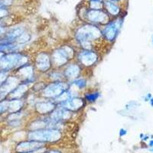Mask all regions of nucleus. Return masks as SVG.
<instances>
[{"label": "nucleus", "instance_id": "f257e3e1", "mask_svg": "<svg viewBox=\"0 0 153 153\" xmlns=\"http://www.w3.org/2000/svg\"><path fill=\"white\" fill-rule=\"evenodd\" d=\"M102 36L100 30L93 25H85L77 30L76 33V41L81 45V46L89 50L91 48V43Z\"/></svg>", "mask_w": 153, "mask_h": 153}, {"label": "nucleus", "instance_id": "f03ea898", "mask_svg": "<svg viewBox=\"0 0 153 153\" xmlns=\"http://www.w3.org/2000/svg\"><path fill=\"white\" fill-rule=\"evenodd\" d=\"M28 62V57L19 52L5 54L0 60V71L9 72L14 68L25 66Z\"/></svg>", "mask_w": 153, "mask_h": 153}, {"label": "nucleus", "instance_id": "7ed1b4c3", "mask_svg": "<svg viewBox=\"0 0 153 153\" xmlns=\"http://www.w3.org/2000/svg\"><path fill=\"white\" fill-rule=\"evenodd\" d=\"M61 137V133L56 129H42L28 133V139L38 142H55Z\"/></svg>", "mask_w": 153, "mask_h": 153}, {"label": "nucleus", "instance_id": "20e7f679", "mask_svg": "<svg viewBox=\"0 0 153 153\" xmlns=\"http://www.w3.org/2000/svg\"><path fill=\"white\" fill-rule=\"evenodd\" d=\"M74 51L69 46H63L57 48L52 54V63L55 66L61 67L65 65L68 60L72 59Z\"/></svg>", "mask_w": 153, "mask_h": 153}, {"label": "nucleus", "instance_id": "39448f33", "mask_svg": "<svg viewBox=\"0 0 153 153\" xmlns=\"http://www.w3.org/2000/svg\"><path fill=\"white\" fill-rule=\"evenodd\" d=\"M68 85L65 82H54L46 86L42 91V95L47 98H57L68 91Z\"/></svg>", "mask_w": 153, "mask_h": 153}, {"label": "nucleus", "instance_id": "423d86ee", "mask_svg": "<svg viewBox=\"0 0 153 153\" xmlns=\"http://www.w3.org/2000/svg\"><path fill=\"white\" fill-rule=\"evenodd\" d=\"M19 85V78L16 76H9L6 80L0 87V100H5L9 93L12 92Z\"/></svg>", "mask_w": 153, "mask_h": 153}, {"label": "nucleus", "instance_id": "0eeeda50", "mask_svg": "<svg viewBox=\"0 0 153 153\" xmlns=\"http://www.w3.org/2000/svg\"><path fill=\"white\" fill-rule=\"evenodd\" d=\"M120 26H121L120 21H113L110 23H108L103 31V35L106 38V40L110 42L114 40L118 35Z\"/></svg>", "mask_w": 153, "mask_h": 153}, {"label": "nucleus", "instance_id": "6e6552de", "mask_svg": "<svg viewBox=\"0 0 153 153\" xmlns=\"http://www.w3.org/2000/svg\"><path fill=\"white\" fill-rule=\"evenodd\" d=\"M42 146H43V143L41 142L34 141V140H31L30 142H22L18 145L16 147V151L22 153L31 152L41 149H42Z\"/></svg>", "mask_w": 153, "mask_h": 153}, {"label": "nucleus", "instance_id": "1a4fd4ad", "mask_svg": "<svg viewBox=\"0 0 153 153\" xmlns=\"http://www.w3.org/2000/svg\"><path fill=\"white\" fill-rule=\"evenodd\" d=\"M87 19L92 22L106 24L109 22V17L106 13L99 9H91L87 14Z\"/></svg>", "mask_w": 153, "mask_h": 153}, {"label": "nucleus", "instance_id": "9d476101", "mask_svg": "<svg viewBox=\"0 0 153 153\" xmlns=\"http://www.w3.org/2000/svg\"><path fill=\"white\" fill-rule=\"evenodd\" d=\"M61 107L65 108L70 111H76L84 106V100L81 98L73 97L61 102Z\"/></svg>", "mask_w": 153, "mask_h": 153}, {"label": "nucleus", "instance_id": "9b49d317", "mask_svg": "<svg viewBox=\"0 0 153 153\" xmlns=\"http://www.w3.org/2000/svg\"><path fill=\"white\" fill-rule=\"evenodd\" d=\"M79 60L82 65L86 67L92 66L97 61V55L94 51L90 50H84L79 54Z\"/></svg>", "mask_w": 153, "mask_h": 153}, {"label": "nucleus", "instance_id": "f8f14e48", "mask_svg": "<svg viewBox=\"0 0 153 153\" xmlns=\"http://www.w3.org/2000/svg\"><path fill=\"white\" fill-rule=\"evenodd\" d=\"M71 111L64 107H60L53 110L51 113V119L56 123H61L64 120L71 118Z\"/></svg>", "mask_w": 153, "mask_h": 153}, {"label": "nucleus", "instance_id": "ddd939ff", "mask_svg": "<svg viewBox=\"0 0 153 153\" xmlns=\"http://www.w3.org/2000/svg\"><path fill=\"white\" fill-rule=\"evenodd\" d=\"M35 66L39 71L45 72L51 68V59L46 53L38 54L35 58Z\"/></svg>", "mask_w": 153, "mask_h": 153}, {"label": "nucleus", "instance_id": "4468645a", "mask_svg": "<svg viewBox=\"0 0 153 153\" xmlns=\"http://www.w3.org/2000/svg\"><path fill=\"white\" fill-rule=\"evenodd\" d=\"M55 105L53 102L51 101H42V102H38L35 105V110L38 113L41 115L48 114L49 113H51L54 110Z\"/></svg>", "mask_w": 153, "mask_h": 153}, {"label": "nucleus", "instance_id": "2eb2a0df", "mask_svg": "<svg viewBox=\"0 0 153 153\" xmlns=\"http://www.w3.org/2000/svg\"><path fill=\"white\" fill-rule=\"evenodd\" d=\"M27 91H28V86H27L26 84H19V85H18L12 92L9 93L8 97H9L10 100L20 99V98L26 93Z\"/></svg>", "mask_w": 153, "mask_h": 153}, {"label": "nucleus", "instance_id": "dca6fc26", "mask_svg": "<svg viewBox=\"0 0 153 153\" xmlns=\"http://www.w3.org/2000/svg\"><path fill=\"white\" fill-rule=\"evenodd\" d=\"M80 73V68L78 65L71 64L65 70V76L69 79H76Z\"/></svg>", "mask_w": 153, "mask_h": 153}, {"label": "nucleus", "instance_id": "f3484780", "mask_svg": "<svg viewBox=\"0 0 153 153\" xmlns=\"http://www.w3.org/2000/svg\"><path fill=\"white\" fill-rule=\"evenodd\" d=\"M17 74L19 76H17L18 78L19 77H22L23 80H28L33 76L34 74V71L32 67L28 65V66H22L21 68H19V69L18 70Z\"/></svg>", "mask_w": 153, "mask_h": 153}, {"label": "nucleus", "instance_id": "a211bd4d", "mask_svg": "<svg viewBox=\"0 0 153 153\" xmlns=\"http://www.w3.org/2000/svg\"><path fill=\"white\" fill-rule=\"evenodd\" d=\"M23 106V101L20 99L9 100V107H8V113H12L19 112L21 110Z\"/></svg>", "mask_w": 153, "mask_h": 153}, {"label": "nucleus", "instance_id": "6ab92c4d", "mask_svg": "<svg viewBox=\"0 0 153 153\" xmlns=\"http://www.w3.org/2000/svg\"><path fill=\"white\" fill-rule=\"evenodd\" d=\"M104 4L105 6H106V9H107L109 13L111 14L112 16H117V15L119 14L120 9H119V7L117 5H115L112 2H108V1H106Z\"/></svg>", "mask_w": 153, "mask_h": 153}, {"label": "nucleus", "instance_id": "aec40b11", "mask_svg": "<svg viewBox=\"0 0 153 153\" xmlns=\"http://www.w3.org/2000/svg\"><path fill=\"white\" fill-rule=\"evenodd\" d=\"M30 38H31V36H30L29 34L25 32V31H24V32L16 39V43L19 45H24V44H25L26 42H28V41H29Z\"/></svg>", "mask_w": 153, "mask_h": 153}, {"label": "nucleus", "instance_id": "412c9836", "mask_svg": "<svg viewBox=\"0 0 153 153\" xmlns=\"http://www.w3.org/2000/svg\"><path fill=\"white\" fill-rule=\"evenodd\" d=\"M100 97V93L99 92H93L90 93V94H87L85 95V99L86 100L91 103H94Z\"/></svg>", "mask_w": 153, "mask_h": 153}, {"label": "nucleus", "instance_id": "4be33fe9", "mask_svg": "<svg viewBox=\"0 0 153 153\" xmlns=\"http://www.w3.org/2000/svg\"><path fill=\"white\" fill-rule=\"evenodd\" d=\"M8 107H9V100H0V115L8 112Z\"/></svg>", "mask_w": 153, "mask_h": 153}, {"label": "nucleus", "instance_id": "5701e85b", "mask_svg": "<svg viewBox=\"0 0 153 153\" xmlns=\"http://www.w3.org/2000/svg\"><path fill=\"white\" fill-rule=\"evenodd\" d=\"M73 85H74L76 88L83 89L86 87L87 85V81L86 80L83 78H80V79H76L73 81Z\"/></svg>", "mask_w": 153, "mask_h": 153}, {"label": "nucleus", "instance_id": "b1692460", "mask_svg": "<svg viewBox=\"0 0 153 153\" xmlns=\"http://www.w3.org/2000/svg\"><path fill=\"white\" fill-rule=\"evenodd\" d=\"M8 77H9V72L0 71V87L3 84Z\"/></svg>", "mask_w": 153, "mask_h": 153}, {"label": "nucleus", "instance_id": "393cba45", "mask_svg": "<svg viewBox=\"0 0 153 153\" xmlns=\"http://www.w3.org/2000/svg\"><path fill=\"white\" fill-rule=\"evenodd\" d=\"M91 7L93 9H100L102 8V3L100 1H92L91 3Z\"/></svg>", "mask_w": 153, "mask_h": 153}, {"label": "nucleus", "instance_id": "a878e982", "mask_svg": "<svg viewBox=\"0 0 153 153\" xmlns=\"http://www.w3.org/2000/svg\"><path fill=\"white\" fill-rule=\"evenodd\" d=\"M5 32H6V30H5V27L0 25V38L2 36H3L5 34Z\"/></svg>", "mask_w": 153, "mask_h": 153}, {"label": "nucleus", "instance_id": "bb28decb", "mask_svg": "<svg viewBox=\"0 0 153 153\" xmlns=\"http://www.w3.org/2000/svg\"><path fill=\"white\" fill-rule=\"evenodd\" d=\"M125 134H126V131L125 129H120V136H124Z\"/></svg>", "mask_w": 153, "mask_h": 153}, {"label": "nucleus", "instance_id": "cd10ccee", "mask_svg": "<svg viewBox=\"0 0 153 153\" xmlns=\"http://www.w3.org/2000/svg\"><path fill=\"white\" fill-rule=\"evenodd\" d=\"M4 54H5V53L2 52V51H0V60H1V58H2V56H3Z\"/></svg>", "mask_w": 153, "mask_h": 153}, {"label": "nucleus", "instance_id": "c85d7f7f", "mask_svg": "<svg viewBox=\"0 0 153 153\" xmlns=\"http://www.w3.org/2000/svg\"><path fill=\"white\" fill-rule=\"evenodd\" d=\"M150 103H151L152 106H153V98H152V99L150 100Z\"/></svg>", "mask_w": 153, "mask_h": 153}, {"label": "nucleus", "instance_id": "c756f323", "mask_svg": "<svg viewBox=\"0 0 153 153\" xmlns=\"http://www.w3.org/2000/svg\"><path fill=\"white\" fill-rule=\"evenodd\" d=\"M47 153H60V152H56V151H51V152H47Z\"/></svg>", "mask_w": 153, "mask_h": 153}, {"label": "nucleus", "instance_id": "7c9ffc66", "mask_svg": "<svg viewBox=\"0 0 153 153\" xmlns=\"http://www.w3.org/2000/svg\"><path fill=\"white\" fill-rule=\"evenodd\" d=\"M150 146H153V140H152V141L150 142Z\"/></svg>", "mask_w": 153, "mask_h": 153}, {"label": "nucleus", "instance_id": "2f4dec72", "mask_svg": "<svg viewBox=\"0 0 153 153\" xmlns=\"http://www.w3.org/2000/svg\"><path fill=\"white\" fill-rule=\"evenodd\" d=\"M113 2H117V1H120V0H111Z\"/></svg>", "mask_w": 153, "mask_h": 153}, {"label": "nucleus", "instance_id": "473e14b6", "mask_svg": "<svg viewBox=\"0 0 153 153\" xmlns=\"http://www.w3.org/2000/svg\"><path fill=\"white\" fill-rule=\"evenodd\" d=\"M92 1H99V0H92Z\"/></svg>", "mask_w": 153, "mask_h": 153}]
</instances>
